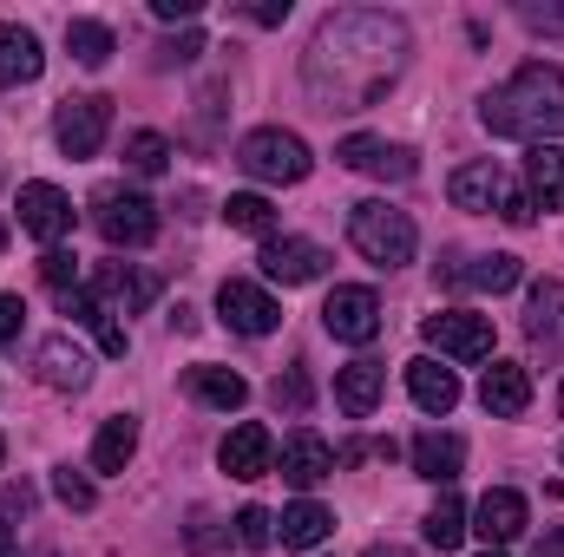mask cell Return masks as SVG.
<instances>
[{"instance_id":"obj_11","label":"cell","mask_w":564,"mask_h":557,"mask_svg":"<svg viewBox=\"0 0 564 557\" xmlns=\"http://www.w3.org/2000/svg\"><path fill=\"white\" fill-rule=\"evenodd\" d=\"M20 230L40 243H59L73 230V197L59 184H20Z\"/></svg>"},{"instance_id":"obj_42","label":"cell","mask_w":564,"mask_h":557,"mask_svg":"<svg viewBox=\"0 0 564 557\" xmlns=\"http://www.w3.org/2000/svg\"><path fill=\"white\" fill-rule=\"evenodd\" d=\"M499 217H506V223H519V230H525V223H532V217H539V210H532V197H525V190H512V197H506V210H499Z\"/></svg>"},{"instance_id":"obj_9","label":"cell","mask_w":564,"mask_h":557,"mask_svg":"<svg viewBox=\"0 0 564 557\" xmlns=\"http://www.w3.org/2000/svg\"><path fill=\"white\" fill-rule=\"evenodd\" d=\"M446 197H453L459 210H473V217H492V210H506L512 184H506V171H499L492 157H473V164H459V171L446 177Z\"/></svg>"},{"instance_id":"obj_14","label":"cell","mask_w":564,"mask_h":557,"mask_svg":"<svg viewBox=\"0 0 564 557\" xmlns=\"http://www.w3.org/2000/svg\"><path fill=\"white\" fill-rule=\"evenodd\" d=\"M257 263H263V276H270V282L295 288V282H315L322 270H328V250H322V243H308V237H270Z\"/></svg>"},{"instance_id":"obj_34","label":"cell","mask_w":564,"mask_h":557,"mask_svg":"<svg viewBox=\"0 0 564 557\" xmlns=\"http://www.w3.org/2000/svg\"><path fill=\"white\" fill-rule=\"evenodd\" d=\"M237 545H243V551H270V545H276V518H270L263 505H243V512H237Z\"/></svg>"},{"instance_id":"obj_18","label":"cell","mask_w":564,"mask_h":557,"mask_svg":"<svg viewBox=\"0 0 564 557\" xmlns=\"http://www.w3.org/2000/svg\"><path fill=\"white\" fill-rule=\"evenodd\" d=\"M479 401H486L492 419H519L525 407H532V374H525L519 361H492L486 381H479Z\"/></svg>"},{"instance_id":"obj_25","label":"cell","mask_w":564,"mask_h":557,"mask_svg":"<svg viewBox=\"0 0 564 557\" xmlns=\"http://www.w3.org/2000/svg\"><path fill=\"white\" fill-rule=\"evenodd\" d=\"M525 197H532V210L545 204V210H564V144H532V157H525Z\"/></svg>"},{"instance_id":"obj_40","label":"cell","mask_w":564,"mask_h":557,"mask_svg":"<svg viewBox=\"0 0 564 557\" xmlns=\"http://www.w3.org/2000/svg\"><path fill=\"white\" fill-rule=\"evenodd\" d=\"M519 20H525L532 33H564V7H525Z\"/></svg>"},{"instance_id":"obj_28","label":"cell","mask_w":564,"mask_h":557,"mask_svg":"<svg viewBox=\"0 0 564 557\" xmlns=\"http://www.w3.org/2000/svg\"><path fill=\"white\" fill-rule=\"evenodd\" d=\"M132 452H139V419L112 414L106 426H99V439H93V472H126Z\"/></svg>"},{"instance_id":"obj_45","label":"cell","mask_w":564,"mask_h":557,"mask_svg":"<svg viewBox=\"0 0 564 557\" xmlns=\"http://www.w3.org/2000/svg\"><path fill=\"white\" fill-rule=\"evenodd\" d=\"M539 557H564V532H558V538H545V545H539Z\"/></svg>"},{"instance_id":"obj_4","label":"cell","mask_w":564,"mask_h":557,"mask_svg":"<svg viewBox=\"0 0 564 557\" xmlns=\"http://www.w3.org/2000/svg\"><path fill=\"white\" fill-rule=\"evenodd\" d=\"M237 164H243L257 184H302V177L315 171L308 144L295 139V132H282V125H263V132H250V139L237 144Z\"/></svg>"},{"instance_id":"obj_15","label":"cell","mask_w":564,"mask_h":557,"mask_svg":"<svg viewBox=\"0 0 564 557\" xmlns=\"http://www.w3.org/2000/svg\"><path fill=\"white\" fill-rule=\"evenodd\" d=\"M525 525H532L525 499H519L512 485H492V492L473 505V525H466V532H479L486 545H512V538H525Z\"/></svg>"},{"instance_id":"obj_16","label":"cell","mask_w":564,"mask_h":557,"mask_svg":"<svg viewBox=\"0 0 564 557\" xmlns=\"http://www.w3.org/2000/svg\"><path fill=\"white\" fill-rule=\"evenodd\" d=\"M33 374H40L46 387H59V394H79V387L93 381V361H86V348H79L73 335H46L40 354H33Z\"/></svg>"},{"instance_id":"obj_7","label":"cell","mask_w":564,"mask_h":557,"mask_svg":"<svg viewBox=\"0 0 564 557\" xmlns=\"http://www.w3.org/2000/svg\"><path fill=\"white\" fill-rule=\"evenodd\" d=\"M426 348H440L446 361H486L492 354V321L486 315H466V308H440L421 321Z\"/></svg>"},{"instance_id":"obj_21","label":"cell","mask_w":564,"mask_h":557,"mask_svg":"<svg viewBox=\"0 0 564 557\" xmlns=\"http://www.w3.org/2000/svg\"><path fill=\"white\" fill-rule=\"evenodd\" d=\"M381 387H388V368H381V361H348V368L335 374V407L348 419H368L381 407Z\"/></svg>"},{"instance_id":"obj_3","label":"cell","mask_w":564,"mask_h":557,"mask_svg":"<svg viewBox=\"0 0 564 557\" xmlns=\"http://www.w3.org/2000/svg\"><path fill=\"white\" fill-rule=\"evenodd\" d=\"M348 243H355L375 270H401V263H414L421 230H414V217H408V210H394V204L368 197V204H355V210H348Z\"/></svg>"},{"instance_id":"obj_26","label":"cell","mask_w":564,"mask_h":557,"mask_svg":"<svg viewBox=\"0 0 564 557\" xmlns=\"http://www.w3.org/2000/svg\"><path fill=\"white\" fill-rule=\"evenodd\" d=\"M276 532H282V545H289V551H315V545L335 532V512H328V505H315V499H295V505L276 518Z\"/></svg>"},{"instance_id":"obj_27","label":"cell","mask_w":564,"mask_h":557,"mask_svg":"<svg viewBox=\"0 0 564 557\" xmlns=\"http://www.w3.org/2000/svg\"><path fill=\"white\" fill-rule=\"evenodd\" d=\"M184 381H191V394H197L204 407H217V414H237V407L250 401V381H243L237 368H191Z\"/></svg>"},{"instance_id":"obj_19","label":"cell","mask_w":564,"mask_h":557,"mask_svg":"<svg viewBox=\"0 0 564 557\" xmlns=\"http://www.w3.org/2000/svg\"><path fill=\"white\" fill-rule=\"evenodd\" d=\"M328 472H335V446H328L322 433H289V439H282V479H289V485L308 492V485H322Z\"/></svg>"},{"instance_id":"obj_30","label":"cell","mask_w":564,"mask_h":557,"mask_svg":"<svg viewBox=\"0 0 564 557\" xmlns=\"http://www.w3.org/2000/svg\"><path fill=\"white\" fill-rule=\"evenodd\" d=\"M459 538H466V505L453 492H440V505L426 512V545L433 551H459Z\"/></svg>"},{"instance_id":"obj_8","label":"cell","mask_w":564,"mask_h":557,"mask_svg":"<svg viewBox=\"0 0 564 557\" xmlns=\"http://www.w3.org/2000/svg\"><path fill=\"white\" fill-rule=\"evenodd\" d=\"M322 328L335 335V341H375L381 335V295L375 288H361V282H341L328 302H322Z\"/></svg>"},{"instance_id":"obj_35","label":"cell","mask_w":564,"mask_h":557,"mask_svg":"<svg viewBox=\"0 0 564 557\" xmlns=\"http://www.w3.org/2000/svg\"><path fill=\"white\" fill-rule=\"evenodd\" d=\"M53 492H59V505H66V512H93V499H99V492H93V479H86V472H73V466H59V472H53Z\"/></svg>"},{"instance_id":"obj_43","label":"cell","mask_w":564,"mask_h":557,"mask_svg":"<svg viewBox=\"0 0 564 557\" xmlns=\"http://www.w3.org/2000/svg\"><path fill=\"white\" fill-rule=\"evenodd\" d=\"M250 20H257V26H282V20H289V0H257Z\"/></svg>"},{"instance_id":"obj_37","label":"cell","mask_w":564,"mask_h":557,"mask_svg":"<svg viewBox=\"0 0 564 557\" xmlns=\"http://www.w3.org/2000/svg\"><path fill=\"white\" fill-rule=\"evenodd\" d=\"M158 53H164V66H184V59H197V53H204V33H177V40H164Z\"/></svg>"},{"instance_id":"obj_17","label":"cell","mask_w":564,"mask_h":557,"mask_svg":"<svg viewBox=\"0 0 564 557\" xmlns=\"http://www.w3.org/2000/svg\"><path fill=\"white\" fill-rule=\"evenodd\" d=\"M525 335H532V348H545V354H564V282H532V295H525Z\"/></svg>"},{"instance_id":"obj_39","label":"cell","mask_w":564,"mask_h":557,"mask_svg":"<svg viewBox=\"0 0 564 557\" xmlns=\"http://www.w3.org/2000/svg\"><path fill=\"white\" fill-rule=\"evenodd\" d=\"M33 512V485H0V518H26Z\"/></svg>"},{"instance_id":"obj_46","label":"cell","mask_w":564,"mask_h":557,"mask_svg":"<svg viewBox=\"0 0 564 557\" xmlns=\"http://www.w3.org/2000/svg\"><path fill=\"white\" fill-rule=\"evenodd\" d=\"M368 557H408V551H394V545H368Z\"/></svg>"},{"instance_id":"obj_23","label":"cell","mask_w":564,"mask_h":557,"mask_svg":"<svg viewBox=\"0 0 564 557\" xmlns=\"http://www.w3.org/2000/svg\"><path fill=\"white\" fill-rule=\"evenodd\" d=\"M93 295H99L112 315H139L144 302L158 295V282L144 276V270H126V263H99V276H93Z\"/></svg>"},{"instance_id":"obj_44","label":"cell","mask_w":564,"mask_h":557,"mask_svg":"<svg viewBox=\"0 0 564 557\" xmlns=\"http://www.w3.org/2000/svg\"><path fill=\"white\" fill-rule=\"evenodd\" d=\"M289 401V407H302L308 401V387H302V374H289V381H276V407Z\"/></svg>"},{"instance_id":"obj_48","label":"cell","mask_w":564,"mask_h":557,"mask_svg":"<svg viewBox=\"0 0 564 557\" xmlns=\"http://www.w3.org/2000/svg\"><path fill=\"white\" fill-rule=\"evenodd\" d=\"M0 459H7V439H0Z\"/></svg>"},{"instance_id":"obj_12","label":"cell","mask_w":564,"mask_h":557,"mask_svg":"<svg viewBox=\"0 0 564 557\" xmlns=\"http://www.w3.org/2000/svg\"><path fill=\"white\" fill-rule=\"evenodd\" d=\"M217 466H224L230 479H263V472L276 466V439H270V426H257V419L230 426L224 446H217Z\"/></svg>"},{"instance_id":"obj_24","label":"cell","mask_w":564,"mask_h":557,"mask_svg":"<svg viewBox=\"0 0 564 557\" xmlns=\"http://www.w3.org/2000/svg\"><path fill=\"white\" fill-rule=\"evenodd\" d=\"M459 466H466V439H459V433H421V439H414V472H421V479L453 485Z\"/></svg>"},{"instance_id":"obj_47","label":"cell","mask_w":564,"mask_h":557,"mask_svg":"<svg viewBox=\"0 0 564 557\" xmlns=\"http://www.w3.org/2000/svg\"><path fill=\"white\" fill-rule=\"evenodd\" d=\"M0 557H13V538H7V525H0Z\"/></svg>"},{"instance_id":"obj_31","label":"cell","mask_w":564,"mask_h":557,"mask_svg":"<svg viewBox=\"0 0 564 557\" xmlns=\"http://www.w3.org/2000/svg\"><path fill=\"white\" fill-rule=\"evenodd\" d=\"M224 223H230V230H250V237H270V230H276V210H270V197L237 190V197L224 204Z\"/></svg>"},{"instance_id":"obj_32","label":"cell","mask_w":564,"mask_h":557,"mask_svg":"<svg viewBox=\"0 0 564 557\" xmlns=\"http://www.w3.org/2000/svg\"><path fill=\"white\" fill-rule=\"evenodd\" d=\"M126 164H132L139 177H158V171L171 164V139H164V132H132V139H126Z\"/></svg>"},{"instance_id":"obj_33","label":"cell","mask_w":564,"mask_h":557,"mask_svg":"<svg viewBox=\"0 0 564 557\" xmlns=\"http://www.w3.org/2000/svg\"><path fill=\"white\" fill-rule=\"evenodd\" d=\"M459 282H473V288H486V295H506V288L519 282V256H479L473 270H459Z\"/></svg>"},{"instance_id":"obj_2","label":"cell","mask_w":564,"mask_h":557,"mask_svg":"<svg viewBox=\"0 0 564 557\" xmlns=\"http://www.w3.org/2000/svg\"><path fill=\"white\" fill-rule=\"evenodd\" d=\"M479 119H486V132H499V139H525V144L564 139V73L552 59L519 66L499 92H486Z\"/></svg>"},{"instance_id":"obj_29","label":"cell","mask_w":564,"mask_h":557,"mask_svg":"<svg viewBox=\"0 0 564 557\" xmlns=\"http://www.w3.org/2000/svg\"><path fill=\"white\" fill-rule=\"evenodd\" d=\"M112 46H119V40H112L106 20H66V53H73L79 66H106Z\"/></svg>"},{"instance_id":"obj_50","label":"cell","mask_w":564,"mask_h":557,"mask_svg":"<svg viewBox=\"0 0 564 557\" xmlns=\"http://www.w3.org/2000/svg\"><path fill=\"white\" fill-rule=\"evenodd\" d=\"M0 243H7V230H0Z\"/></svg>"},{"instance_id":"obj_13","label":"cell","mask_w":564,"mask_h":557,"mask_svg":"<svg viewBox=\"0 0 564 557\" xmlns=\"http://www.w3.org/2000/svg\"><path fill=\"white\" fill-rule=\"evenodd\" d=\"M335 164H348V171H368V177H394V184L421 171L408 144L368 139V132H355V139H341V144H335Z\"/></svg>"},{"instance_id":"obj_41","label":"cell","mask_w":564,"mask_h":557,"mask_svg":"<svg viewBox=\"0 0 564 557\" xmlns=\"http://www.w3.org/2000/svg\"><path fill=\"white\" fill-rule=\"evenodd\" d=\"M197 7H204V0H151L158 20H197Z\"/></svg>"},{"instance_id":"obj_49","label":"cell","mask_w":564,"mask_h":557,"mask_svg":"<svg viewBox=\"0 0 564 557\" xmlns=\"http://www.w3.org/2000/svg\"><path fill=\"white\" fill-rule=\"evenodd\" d=\"M479 557H499V551H479Z\"/></svg>"},{"instance_id":"obj_51","label":"cell","mask_w":564,"mask_h":557,"mask_svg":"<svg viewBox=\"0 0 564 557\" xmlns=\"http://www.w3.org/2000/svg\"><path fill=\"white\" fill-rule=\"evenodd\" d=\"M558 407H564V394H558Z\"/></svg>"},{"instance_id":"obj_5","label":"cell","mask_w":564,"mask_h":557,"mask_svg":"<svg viewBox=\"0 0 564 557\" xmlns=\"http://www.w3.org/2000/svg\"><path fill=\"white\" fill-rule=\"evenodd\" d=\"M93 223L112 250H144L158 237V204L139 197V190H99L93 197Z\"/></svg>"},{"instance_id":"obj_36","label":"cell","mask_w":564,"mask_h":557,"mask_svg":"<svg viewBox=\"0 0 564 557\" xmlns=\"http://www.w3.org/2000/svg\"><path fill=\"white\" fill-rule=\"evenodd\" d=\"M40 276L53 282L59 295H73V288H79V256H73V250H46V256H40Z\"/></svg>"},{"instance_id":"obj_6","label":"cell","mask_w":564,"mask_h":557,"mask_svg":"<svg viewBox=\"0 0 564 557\" xmlns=\"http://www.w3.org/2000/svg\"><path fill=\"white\" fill-rule=\"evenodd\" d=\"M106 132H112V99H106V92L59 99V112H53V139H59L66 157H99Z\"/></svg>"},{"instance_id":"obj_20","label":"cell","mask_w":564,"mask_h":557,"mask_svg":"<svg viewBox=\"0 0 564 557\" xmlns=\"http://www.w3.org/2000/svg\"><path fill=\"white\" fill-rule=\"evenodd\" d=\"M40 73H46L40 33H33V26H13V20H0V86H33Z\"/></svg>"},{"instance_id":"obj_38","label":"cell","mask_w":564,"mask_h":557,"mask_svg":"<svg viewBox=\"0 0 564 557\" xmlns=\"http://www.w3.org/2000/svg\"><path fill=\"white\" fill-rule=\"evenodd\" d=\"M20 321H26V302L20 295H0V348L20 341Z\"/></svg>"},{"instance_id":"obj_1","label":"cell","mask_w":564,"mask_h":557,"mask_svg":"<svg viewBox=\"0 0 564 557\" xmlns=\"http://www.w3.org/2000/svg\"><path fill=\"white\" fill-rule=\"evenodd\" d=\"M408 53H414L408 20L375 13V7H348V13H328L315 26L302 79H308L322 112H361V106H375L401 79Z\"/></svg>"},{"instance_id":"obj_22","label":"cell","mask_w":564,"mask_h":557,"mask_svg":"<svg viewBox=\"0 0 564 557\" xmlns=\"http://www.w3.org/2000/svg\"><path fill=\"white\" fill-rule=\"evenodd\" d=\"M408 394H414V407L421 414H453L459 407V374L453 368H440L433 354H421V361H408Z\"/></svg>"},{"instance_id":"obj_10","label":"cell","mask_w":564,"mask_h":557,"mask_svg":"<svg viewBox=\"0 0 564 557\" xmlns=\"http://www.w3.org/2000/svg\"><path fill=\"white\" fill-rule=\"evenodd\" d=\"M217 308H224V321H230L237 335H276V321H282L276 295L257 288V282H243V276H230L217 288Z\"/></svg>"}]
</instances>
